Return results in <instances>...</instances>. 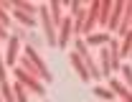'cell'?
Returning a JSON list of instances; mask_svg holds the SVG:
<instances>
[{
    "instance_id": "1",
    "label": "cell",
    "mask_w": 132,
    "mask_h": 102,
    "mask_svg": "<svg viewBox=\"0 0 132 102\" xmlns=\"http://www.w3.org/2000/svg\"><path fill=\"white\" fill-rule=\"evenodd\" d=\"M18 67L23 69V71H28L31 77L41 79V82H48V84L53 82V74L48 71L46 61H43V56L33 49V46H26V49H23V54L18 56Z\"/></svg>"
},
{
    "instance_id": "2",
    "label": "cell",
    "mask_w": 132,
    "mask_h": 102,
    "mask_svg": "<svg viewBox=\"0 0 132 102\" xmlns=\"http://www.w3.org/2000/svg\"><path fill=\"white\" fill-rule=\"evenodd\" d=\"M99 3H102V0H94V3L86 5V10H84V20H81V31H79V38L94 33V28L99 26Z\"/></svg>"
},
{
    "instance_id": "3",
    "label": "cell",
    "mask_w": 132,
    "mask_h": 102,
    "mask_svg": "<svg viewBox=\"0 0 132 102\" xmlns=\"http://www.w3.org/2000/svg\"><path fill=\"white\" fill-rule=\"evenodd\" d=\"M13 74H15V82H20V84L26 87L28 92H33V94H43V82L41 79H36V77H31L28 71H23V69L18 67H13Z\"/></svg>"
},
{
    "instance_id": "4",
    "label": "cell",
    "mask_w": 132,
    "mask_h": 102,
    "mask_svg": "<svg viewBox=\"0 0 132 102\" xmlns=\"http://www.w3.org/2000/svg\"><path fill=\"white\" fill-rule=\"evenodd\" d=\"M69 38H74V20L69 16H64L59 31H56V46H59V49H66V46H69Z\"/></svg>"
},
{
    "instance_id": "5",
    "label": "cell",
    "mask_w": 132,
    "mask_h": 102,
    "mask_svg": "<svg viewBox=\"0 0 132 102\" xmlns=\"http://www.w3.org/2000/svg\"><path fill=\"white\" fill-rule=\"evenodd\" d=\"M18 56H20V38L15 33L8 36V51L3 54V61H5V67H15L18 64Z\"/></svg>"
},
{
    "instance_id": "6",
    "label": "cell",
    "mask_w": 132,
    "mask_h": 102,
    "mask_svg": "<svg viewBox=\"0 0 132 102\" xmlns=\"http://www.w3.org/2000/svg\"><path fill=\"white\" fill-rule=\"evenodd\" d=\"M125 18V0H114L112 3V13H109V20H107V33L117 31V26L122 23Z\"/></svg>"
},
{
    "instance_id": "7",
    "label": "cell",
    "mask_w": 132,
    "mask_h": 102,
    "mask_svg": "<svg viewBox=\"0 0 132 102\" xmlns=\"http://www.w3.org/2000/svg\"><path fill=\"white\" fill-rule=\"evenodd\" d=\"M112 41V33H107V31H99V33H89L84 36V43H86V49H102V46H107Z\"/></svg>"
},
{
    "instance_id": "8",
    "label": "cell",
    "mask_w": 132,
    "mask_h": 102,
    "mask_svg": "<svg viewBox=\"0 0 132 102\" xmlns=\"http://www.w3.org/2000/svg\"><path fill=\"white\" fill-rule=\"evenodd\" d=\"M109 89L114 92V97L119 102H132V92L125 87V82L122 79H114V77H109Z\"/></svg>"
},
{
    "instance_id": "9",
    "label": "cell",
    "mask_w": 132,
    "mask_h": 102,
    "mask_svg": "<svg viewBox=\"0 0 132 102\" xmlns=\"http://www.w3.org/2000/svg\"><path fill=\"white\" fill-rule=\"evenodd\" d=\"M48 5V16L53 20V26H56V31H59V26H61V20H64V3H59V0H51L46 3Z\"/></svg>"
},
{
    "instance_id": "10",
    "label": "cell",
    "mask_w": 132,
    "mask_h": 102,
    "mask_svg": "<svg viewBox=\"0 0 132 102\" xmlns=\"http://www.w3.org/2000/svg\"><path fill=\"white\" fill-rule=\"evenodd\" d=\"M69 64L76 69V74H79V79L81 82H89V71H86V67H84V61L74 54V51H69Z\"/></svg>"
},
{
    "instance_id": "11",
    "label": "cell",
    "mask_w": 132,
    "mask_h": 102,
    "mask_svg": "<svg viewBox=\"0 0 132 102\" xmlns=\"http://www.w3.org/2000/svg\"><path fill=\"white\" fill-rule=\"evenodd\" d=\"M112 3L114 0H102L99 3V26L107 28V20H109V13H112Z\"/></svg>"
},
{
    "instance_id": "12",
    "label": "cell",
    "mask_w": 132,
    "mask_h": 102,
    "mask_svg": "<svg viewBox=\"0 0 132 102\" xmlns=\"http://www.w3.org/2000/svg\"><path fill=\"white\" fill-rule=\"evenodd\" d=\"M10 8L23 10V13H28V16H36V13H38V5H33V3H28V0H13Z\"/></svg>"
},
{
    "instance_id": "13",
    "label": "cell",
    "mask_w": 132,
    "mask_h": 102,
    "mask_svg": "<svg viewBox=\"0 0 132 102\" xmlns=\"http://www.w3.org/2000/svg\"><path fill=\"white\" fill-rule=\"evenodd\" d=\"M10 87H13V97H15V102H28V89L20 84V82H10Z\"/></svg>"
},
{
    "instance_id": "14",
    "label": "cell",
    "mask_w": 132,
    "mask_h": 102,
    "mask_svg": "<svg viewBox=\"0 0 132 102\" xmlns=\"http://www.w3.org/2000/svg\"><path fill=\"white\" fill-rule=\"evenodd\" d=\"M10 3H0V26L8 31V26H10Z\"/></svg>"
},
{
    "instance_id": "15",
    "label": "cell",
    "mask_w": 132,
    "mask_h": 102,
    "mask_svg": "<svg viewBox=\"0 0 132 102\" xmlns=\"http://www.w3.org/2000/svg\"><path fill=\"white\" fill-rule=\"evenodd\" d=\"M64 8L69 10V18H74V16H79L84 10V3H79V0H71V3H64Z\"/></svg>"
},
{
    "instance_id": "16",
    "label": "cell",
    "mask_w": 132,
    "mask_h": 102,
    "mask_svg": "<svg viewBox=\"0 0 132 102\" xmlns=\"http://www.w3.org/2000/svg\"><path fill=\"white\" fill-rule=\"evenodd\" d=\"M94 94H97L99 100H107V102H114V92L112 89H107V87H94Z\"/></svg>"
},
{
    "instance_id": "17",
    "label": "cell",
    "mask_w": 132,
    "mask_h": 102,
    "mask_svg": "<svg viewBox=\"0 0 132 102\" xmlns=\"http://www.w3.org/2000/svg\"><path fill=\"white\" fill-rule=\"evenodd\" d=\"M0 97H3V102H15V97H13V87H10V82H3V84H0Z\"/></svg>"
},
{
    "instance_id": "18",
    "label": "cell",
    "mask_w": 132,
    "mask_h": 102,
    "mask_svg": "<svg viewBox=\"0 0 132 102\" xmlns=\"http://www.w3.org/2000/svg\"><path fill=\"white\" fill-rule=\"evenodd\" d=\"M13 16H15V20H20V23H23V26H28V28L36 26V18L28 16V13H23V10H13Z\"/></svg>"
},
{
    "instance_id": "19",
    "label": "cell",
    "mask_w": 132,
    "mask_h": 102,
    "mask_svg": "<svg viewBox=\"0 0 132 102\" xmlns=\"http://www.w3.org/2000/svg\"><path fill=\"white\" fill-rule=\"evenodd\" d=\"M8 82V74H5V61H3V51H0V84Z\"/></svg>"
},
{
    "instance_id": "20",
    "label": "cell",
    "mask_w": 132,
    "mask_h": 102,
    "mask_svg": "<svg viewBox=\"0 0 132 102\" xmlns=\"http://www.w3.org/2000/svg\"><path fill=\"white\" fill-rule=\"evenodd\" d=\"M8 36H10V33H8V31H5V28L0 26V41H8Z\"/></svg>"
},
{
    "instance_id": "21",
    "label": "cell",
    "mask_w": 132,
    "mask_h": 102,
    "mask_svg": "<svg viewBox=\"0 0 132 102\" xmlns=\"http://www.w3.org/2000/svg\"><path fill=\"white\" fill-rule=\"evenodd\" d=\"M0 102H3V97H0Z\"/></svg>"
}]
</instances>
